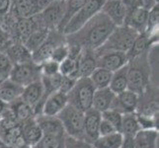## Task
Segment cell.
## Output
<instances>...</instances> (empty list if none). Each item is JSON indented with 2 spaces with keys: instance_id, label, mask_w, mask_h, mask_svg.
Here are the masks:
<instances>
[{
  "instance_id": "obj_42",
  "label": "cell",
  "mask_w": 159,
  "mask_h": 148,
  "mask_svg": "<svg viewBox=\"0 0 159 148\" xmlns=\"http://www.w3.org/2000/svg\"><path fill=\"white\" fill-rule=\"evenodd\" d=\"M157 1L158 0H139L138 6L143 8L146 11H150L155 6H157Z\"/></svg>"
},
{
  "instance_id": "obj_3",
  "label": "cell",
  "mask_w": 159,
  "mask_h": 148,
  "mask_svg": "<svg viewBox=\"0 0 159 148\" xmlns=\"http://www.w3.org/2000/svg\"><path fill=\"white\" fill-rule=\"evenodd\" d=\"M139 35V33L138 31L125 25L116 27L104 45L94 51L95 56H100L107 52H127Z\"/></svg>"
},
{
  "instance_id": "obj_32",
  "label": "cell",
  "mask_w": 159,
  "mask_h": 148,
  "mask_svg": "<svg viewBox=\"0 0 159 148\" xmlns=\"http://www.w3.org/2000/svg\"><path fill=\"white\" fill-rule=\"evenodd\" d=\"M112 75L113 72H111V71L101 67H97L89 78L96 89H102L109 87L112 79Z\"/></svg>"
},
{
  "instance_id": "obj_33",
  "label": "cell",
  "mask_w": 159,
  "mask_h": 148,
  "mask_svg": "<svg viewBox=\"0 0 159 148\" xmlns=\"http://www.w3.org/2000/svg\"><path fill=\"white\" fill-rule=\"evenodd\" d=\"M79 57V56H78ZM59 74L62 76H68L73 79H79L78 71V58L67 57L59 63Z\"/></svg>"
},
{
  "instance_id": "obj_34",
  "label": "cell",
  "mask_w": 159,
  "mask_h": 148,
  "mask_svg": "<svg viewBox=\"0 0 159 148\" xmlns=\"http://www.w3.org/2000/svg\"><path fill=\"white\" fill-rule=\"evenodd\" d=\"M35 22L33 21V18H20L17 23V32L22 41V43H24L25 41L28 39V37L36 30Z\"/></svg>"
},
{
  "instance_id": "obj_19",
  "label": "cell",
  "mask_w": 159,
  "mask_h": 148,
  "mask_svg": "<svg viewBox=\"0 0 159 148\" xmlns=\"http://www.w3.org/2000/svg\"><path fill=\"white\" fill-rule=\"evenodd\" d=\"M23 89L24 87L15 83L9 78L1 81V83H0V99L7 105H9L10 103L14 102L21 97Z\"/></svg>"
},
{
  "instance_id": "obj_4",
  "label": "cell",
  "mask_w": 159,
  "mask_h": 148,
  "mask_svg": "<svg viewBox=\"0 0 159 148\" xmlns=\"http://www.w3.org/2000/svg\"><path fill=\"white\" fill-rule=\"evenodd\" d=\"M63 129L69 137L84 141V113L67 104L57 116ZM85 142V141H84Z\"/></svg>"
},
{
  "instance_id": "obj_21",
  "label": "cell",
  "mask_w": 159,
  "mask_h": 148,
  "mask_svg": "<svg viewBox=\"0 0 159 148\" xmlns=\"http://www.w3.org/2000/svg\"><path fill=\"white\" fill-rule=\"evenodd\" d=\"M158 129H140L134 135V148H158Z\"/></svg>"
},
{
  "instance_id": "obj_23",
  "label": "cell",
  "mask_w": 159,
  "mask_h": 148,
  "mask_svg": "<svg viewBox=\"0 0 159 148\" xmlns=\"http://www.w3.org/2000/svg\"><path fill=\"white\" fill-rule=\"evenodd\" d=\"M5 53L7 54V56L12 61L13 65L33 61L32 52L23 43H16V45L9 47Z\"/></svg>"
},
{
  "instance_id": "obj_7",
  "label": "cell",
  "mask_w": 159,
  "mask_h": 148,
  "mask_svg": "<svg viewBox=\"0 0 159 148\" xmlns=\"http://www.w3.org/2000/svg\"><path fill=\"white\" fill-rule=\"evenodd\" d=\"M9 79L22 87H26L36 81L42 79V71L40 64L34 61L14 65Z\"/></svg>"
},
{
  "instance_id": "obj_43",
  "label": "cell",
  "mask_w": 159,
  "mask_h": 148,
  "mask_svg": "<svg viewBox=\"0 0 159 148\" xmlns=\"http://www.w3.org/2000/svg\"><path fill=\"white\" fill-rule=\"evenodd\" d=\"M120 148H134V137H131V136H124Z\"/></svg>"
},
{
  "instance_id": "obj_16",
  "label": "cell",
  "mask_w": 159,
  "mask_h": 148,
  "mask_svg": "<svg viewBox=\"0 0 159 148\" xmlns=\"http://www.w3.org/2000/svg\"><path fill=\"white\" fill-rule=\"evenodd\" d=\"M43 97V85L42 79L24 87L21 99L34 110L40 105Z\"/></svg>"
},
{
  "instance_id": "obj_2",
  "label": "cell",
  "mask_w": 159,
  "mask_h": 148,
  "mask_svg": "<svg viewBox=\"0 0 159 148\" xmlns=\"http://www.w3.org/2000/svg\"><path fill=\"white\" fill-rule=\"evenodd\" d=\"M150 66L147 59V52L128 62V90L143 94L150 84Z\"/></svg>"
},
{
  "instance_id": "obj_18",
  "label": "cell",
  "mask_w": 159,
  "mask_h": 148,
  "mask_svg": "<svg viewBox=\"0 0 159 148\" xmlns=\"http://www.w3.org/2000/svg\"><path fill=\"white\" fill-rule=\"evenodd\" d=\"M115 97H116V94L109 87L96 89L94 92V96H93L92 108L99 113L105 112L111 108Z\"/></svg>"
},
{
  "instance_id": "obj_8",
  "label": "cell",
  "mask_w": 159,
  "mask_h": 148,
  "mask_svg": "<svg viewBox=\"0 0 159 148\" xmlns=\"http://www.w3.org/2000/svg\"><path fill=\"white\" fill-rule=\"evenodd\" d=\"M101 119V113L93 108L84 113V141L91 146L94 143V141L99 137V127Z\"/></svg>"
},
{
  "instance_id": "obj_9",
  "label": "cell",
  "mask_w": 159,
  "mask_h": 148,
  "mask_svg": "<svg viewBox=\"0 0 159 148\" xmlns=\"http://www.w3.org/2000/svg\"><path fill=\"white\" fill-rule=\"evenodd\" d=\"M139 101V96L138 94H135L134 92L130 90H125L116 95L110 109H113L122 114L135 113Z\"/></svg>"
},
{
  "instance_id": "obj_11",
  "label": "cell",
  "mask_w": 159,
  "mask_h": 148,
  "mask_svg": "<svg viewBox=\"0 0 159 148\" xmlns=\"http://www.w3.org/2000/svg\"><path fill=\"white\" fill-rule=\"evenodd\" d=\"M97 67L107 69L111 72L119 70L129 62L125 52H107L97 56Z\"/></svg>"
},
{
  "instance_id": "obj_14",
  "label": "cell",
  "mask_w": 159,
  "mask_h": 148,
  "mask_svg": "<svg viewBox=\"0 0 159 148\" xmlns=\"http://www.w3.org/2000/svg\"><path fill=\"white\" fill-rule=\"evenodd\" d=\"M147 15H148V11L144 10L143 8L139 6H134L127 13L124 25L134 29L139 34L145 33L147 24Z\"/></svg>"
},
{
  "instance_id": "obj_36",
  "label": "cell",
  "mask_w": 159,
  "mask_h": 148,
  "mask_svg": "<svg viewBox=\"0 0 159 148\" xmlns=\"http://www.w3.org/2000/svg\"><path fill=\"white\" fill-rule=\"evenodd\" d=\"M13 63L5 52H0V81H4L9 78Z\"/></svg>"
},
{
  "instance_id": "obj_48",
  "label": "cell",
  "mask_w": 159,
  "mask_h": 148,
  "mask_svg": "<svg viewBox=\"0 0 159 148\" xmlns=\"http://www.w3.org/2000/svg\"><path fill=\"white\" fill-rule=\"evenodd\" d=\"M0 83H1V81H0Z\"/></svg>"
},
{
  "instance_id": "obj_15",
  "label": "cell",
  "mask_w": 159,
  "mask_h": 148,
  "mask_svg": "<svg viewBox=\"0 0 159 148\" xmlns=\"http://www.w3.org/2000/svg\"><path fill=\"white\" fill-rule=\"evenodd\" d=\"M36 122L43 132V135H63L66 134L57 117H48L45 114L36 116Z\"/></svg>"
},
{
  "instance_id": "obj_17",
  "label": "cell",
  "mask_w": 159,
  "mask_h": 148,
  "mask_svg": "<svg viewBox=\"0 0 159 148\" xmlns=\"http://www.w3.org/2000/svg\"><path fill=\"white\" fill-rule=\"evenodd\" d=\"M97 68V58L94 51L82 49L78 57L79 77H90Z\"/></svg>"
},
{
  "instance_id": "obj_12",
  "label": "cell",
  "mask_w": 159,
  "mask_h": 148,
  "mask_svg": "<svg viewBox=\"0 0 159 148\" xmlns=\"http://www.w3.org/2000/svg\"><path fill=\"white\" fill-rule=\"evenodd\" d=\"M101 11L116 27L123 26L125 24L128 8L124 0H106Z\"/></svg>"
},
{
  "instance_id": "obj_40",
  "label": "cell",
  "mask_w": 159,
  "mask_h": 148,
  "mask_svg": "<svg viewBox=\"0 0 159 148\" xmlns=\"http://www.w3.org/2000/svg\"><path fill=\"white\" fill-rule=\"evenodd\" d=\"M76 81H77V79H73L71 77H68V76H62L61 83H60V87L58 91L67 95L70 92V90L73 88Z\"/></svg>"
},
{
  "instance_id": "obj_39",
  "label": "cell",
  "mask_w": 159,
  "mask_h": 148,
  "mask_svg": "<svg viewBox=\"0 0 159 148\" xmlns=\"http://www.w3.org/2000/svg\"><path fill=\"white\" fill-rule=\"evenodd\" d=\"M159 20V8L158 5L155 6L153 9L148 11V15H147V24H146V33L153 30L158 25Z\"/></svg>"
},
{
  "instance_id": "obj_13",
  "label": "cell",
  "mask_w": 159,
  "mask_h": 148,
  "mask_svg": "<svg viewBox=\"0 0 159 148\" xmlns=\"http://www.w3.org/2000/svg\"><path fill=\"white\" fill-rule=\"evenodd\" d=\"M68 104L67 95L57 91L48 96L43 106L42 114L48 117H57Z\"/></svg>"
},
{
  "instance_id": "obj_47",
  "label": "cell",
  "mask_w": 159,
  "mask_h": 148,
  "mask_svg": "<svg viewBox=\"0 0 159 148\" xmlns=\"http://www.w3.org/2000/svg\"><path fill=\"white\" fill-rule=\"evenodd\" d=\"M0 119H1V116H0Z\"/></svg>"
},
{
  "instance_id": "obj_6",
  "label": "cell",
  "mask_w": 159,
  "mask_h": 148,
  "mask_svg": "<svg viewBox=\"0 0 159 148\" xmlns=\"http://www.w3.org/2000/svg\"><path fill=\"white\" fill-rule=\"evenodd\" d=\"M105 1L106 0H86L83 6L75 13L67 25L64 27L61 34L70 36L77 33L97 13L100 12Z\"/></svg>"
},
{
  "instance_id": "obj_26",
  "label": "cell",
  "mask_w": 159,
  "mask_h": 148,
  "mask_svg": "<svg viewBox=\"0 0 159 148\" xmlns=\"http://www.w3.org/2000/svg\"><path fill=\"white\" fill-rule=\"evenodd\" d=\"M85 2L86 0H65L63 16L57 27V29L59 33H62L64 27L67 25V23L75 15V13L83 6V4Z\"/></svg>"
},
{
  "instance_id": "obj_29",
  "label": "cell",
  "mask_w": 159,
  "mask_h": 148,
  "mask_svg": "<svg viewBox=\"0 0 159 148\" xmlns=\"http://www.w3.org/2000/svg\"><path fill=\"white\" fill-rule=\"evenodd\" d=\"M140 129L141 128L135 113H129V114H123L120 133L124 136H131V137H134V135L138 133Z\"/></svg>"
},
{
  "instance_id": "obj_41",
  "label": "cell",
  "mask_w": 159,
  "mask_h": 148,
  "mask_svg": "<svg viewBox=\"0 0 159 148\" xmlns=\"http://www.w3.org/2000/svg\"><path fill=\"white\" fill-rule=\"evenodd\" d=\"M114 132H118L113 125L108 123L105 119H101L100 127H99V136H104V135H109Z\"/></svg>"
},
{
  "instance_id": "obj_20",
  "label": "cell",
  "mask_w": 159,
  "mask_h": 148,
  "mask_svg": "<svg viewBox=\"0 0 159 148\" xmlns=\"http://www.w3.org/2000/svg\"><path fill=\"white\" fill-rule=\"evenodd\" d=\"M8 107L10 108L11 111H12L16 120H17L20 124L35 118L33 108L22 100L21 97L17 99V100H15L14 102L10 103Z\"/></svg>"
},
{
  "instance_id": "obj_28",
  "label": "cell",
  "mask_w": 159,
  "mask_h": 148,
  "mask_svg": "<svg viewBox=\"0 0 159 148\" xmlns=\"http://www.w3.org/2000/svg\"><path fill=\"white\" fill-rule=\"evenodd\" d=\"M149 41H150V38L147 35L146 32L139 34L138 38L135 39V41L134 42L133 46H131L129 51L125 52L129 61L135 58L136 56H140V54L146 52L147 48L149 47Z\"/></svg>"
},
{
  "instance_id": "obj_35",
  "label": "cell",
  "mask_w": 159,
  "mask_h": 148,
  "mask_svg": "<svg viewBox=\"0 0 159 148\" xmlns=\"http://www.w3.org/2000/svg\"><path fill=\"white\" fill-rule=\"evenodd\" d=\"M101 117L103 119H105L108 123H111L116 128L118 132H120V127H122V119H123L122 114H120L119 112L115 111L113 109H109L107 111L101 113Z\"/></svg>"
},
{
  "instance_id": "obj_5",
  "label": "cell",
  "mask_w": 159,
  "mask_h": 148,
  "mask_svg": "<svg viewBox=\"0 0 159 148\" xmlns=\"http://www.w3.org/2000/svg\"><path fill=\"white\" fill-rule=\"evenodd\" d=\"M96 88L89 77L77 79L73 88L67 94L68 104L85 113L92 108V101Z\"/></svg>"
},
{
  "instance_id": "obj_45",
  "label": "cell",
  "mask_w": 159,
  "mask_h": 148,
  "mask_svg": "<svg viewBox=\"0 0 159 148\" xmlns=\"http://www.w3.org/2000/svg\"><path fill=\"white\" fill-rule=\"evenodd\" d=\"M7 107H8L7 104H6V103H4V102L1 100V99H0V114H1L4 112V110L6 109Z\"/></svg>"
},
{
  "instance_id": "obj_10",
  "label": "cell",
  "mask_w": 159,
  "mask_h": 148,
  "mask_svg": "<svg viewBox=\"0 0 159 148\" xmlns=\"http://www.w3.org/2000/svg\"><path fill=\"white\" fill-rule=\"evenodd\" d=\"M64 6L65 0H52L40 14H38L45 23V28H57L63 16Z\"/></svg>"
},
{
  "instance_id": "obj_38",
  "label": "cell",
  "mask_w": 159,
  "mask_h": 148,
  "mask_svg": "<svg viewBox=\"0 0 159 148\" xmlns=\"http://www.w3.org/2000/svg\"><path fill=\"white\" fill-rule=\"evenodd\" d=\"M68 54H69L68 45L67 43H60V45L57 46L56 48L53 49L51 59L54 60V61L57 63H60V62H62L65 58L68 57Z\"/></svg>"
},
{
  "instance_id": "obj_25",
  "label": "cell",
  "mask_w": 159,
  "mask_h": 148,
  "mask_svg": "<svg viewBox=\"0 0 159 148\" xmlns=\"http://www.w3.org/2000/svg\"><path fill=\"white\" fill-rule=\"evenodd\" d=\"M109 88L116 95L128 90V64L113 72Z\"/></svg>"
},
{
  "instance_id": "obj_27",
  "label": "cell",
  "mask_w": 159,
  "mask_h": 148,
  "mask_svg": "<svg viewBox=\"0 0 159 148\" xmlns=\"http://www.w3.org/2000/svg\"><path fill=\"white\" fill-rule=\"evenodd\" d=\"M50 34H51L50 29L45 28V27L38 28L28 37V39L25 41L23 45L28 48L31 52H33L48 40Z\"/></svg>"
},
{
  "instance_id": "obj_22",
  "label": "cell",
  "mask_w": 159,
  "mask_h": 148,
  "mask_svg": "<svg viewBox=\"0 0 159 148\" xmlns=\"http://www.w3.org/2000/svg\"><path fill=\"white\" fill-rule=\"evenodd\" d=\"M21 128H22V135H23V137L27 143L31 146V148L34 147L42 139L43 132L39 127V124L37 123L35 118L24 123H22Z\"/></svg>"
},
{
  "instance_id": "obj_31",
  "label": "cell",
  "mask_w": 159,
  "mask_h": 148,
  "mask_svg": "<svg viewBox=\"0 0 159 148\" xmlns=\"http://www.w3.org/2000/svg\"><path fill=\"white\" fill-rule=\"evenodd\" d=\"M67 138V134L43 135L42 139L32 148H65Z\"/></svg>"
},
{
  "instance_id": "obj_37",
  "label": "cell",
  "mask_w": 159,
  "mask_h": 148,
  "mask_svg": "<svg viewBox=\"0 0 159 148\" xmlns=\"http://www.w3.org/2000/svg\"><path fill=\"white\" fill-rule=\"evenodd\" d=\"M42 76H53L59 73V63L52 59H48L40 64Z\"/></svg>"
},
{
  "instance_id": "obj_44",
  "label": "cell",
  "mask_w": 159,
  "mask_h": 148,
  "mask_svg": "<svg viewBox=\"0 0 159 148\" xmlns=\"http://www.w3.org/2000/svg\"><path fill=\"white\" fill-rule=\"evenodd\" d=\"M11 6V0H0V15L6 14Z\"/></svg>"
},
{
  "instance_id": "obj_30",
  "label": "cell",
  "mask_w": 159,
  "mask_h": 148,
  "mask_svg": "<svg viewBox=\"0 0 159 148\" xmlns=\"http://www.w3.org/2000/svg\"><path fill=\"white\" fill-rule=\"evenodd\" d=\"M123 137L124 136L120 132L99 136L92 144V148H120Z\"/></svg>"
},
{
  "instance_id": "obj_46",
  "label": "cell",
  "mask_w": 159,
  "mask_h": 148,
  "mask_svg": "<svg viewBox=\"0 0 159 148\" xmlns=\"http://www.w3.org/2000/svg\"><path fill=\"white\" fill-rule=\"evenodd\" d=\"M133 1H138L139 2V0H133Z\"/></svg>"
},
{
  "instance_id": "obj_24",
  "label": "cell",
  "mask_w": 159,
  "mask_h": 148,
  "mask_svg": "<svg viewBox=\"0 0 159 148\" xmlns=\"http://www.w3.org/2000/svg\"><path fill=\"white\" fill-rule=\"evenodd\" d=\"M62 43H57V41L51 39V34L48 36V40L43 43L42 46L38 47L35 52H32V60L37 64H41L48 59H51L52 53L57 46Z\"/></svg>"
},
{
  "instance_id": "obj_1",
  "label": "cell",
  "mask_w": 159,
  "mask_h": 148,
  "mask_svg": "<svg viewBox=\"0 0 159 148\" xmlns=\"http://www.w3.org/2000/svg\"><path fill=\"white\" fill-rule=\"evenodd\" d=\"M116 26L102 11L97 13L83 28L69 36V46H78L82 49L96 51L104 45Z\"/></svg>"
}]
</instances>
